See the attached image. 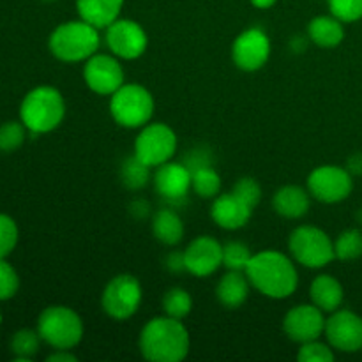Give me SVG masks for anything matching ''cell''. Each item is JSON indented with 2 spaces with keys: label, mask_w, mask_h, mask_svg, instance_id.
I'll list each match as a JSON object with an SVG mask.
<instances>
[{
  "label": "cell",
  "mask_w": 362,
  "mask_h": 362,
  "mask_svg": "<svg viewBox=\"0 0 362 362\" xmlns=\"http://www.w3.org/2000/svg\"><path fill=\"white\" fill-rule=\"evenodd\" d=\"M244 272L251 286L269 299H286L299 286L293 258L274 250L255 253Z\"/></svg>",
  "instance_id": "6da1fadb"
},
{
  "label": "cell",
  "mask_w": 362,
  "mask_h": 362,
  "mask_svg": "<svg viewBox=\"0 0 362 362\" xmlns=\"http://www.w3.org/2000/svg\"><path fill=\"white\" fill-rule=\"evenodd\" d=\"M138 346L151 362H180L189 354V332L179 318L156 317L141 329Z\"/></svg>",
  "instance_id": "7a4b0ae2"
},
{
  "label": "cell",
  "mask_w": 362,
  "mask_h": 362,
  "mask_svg": "<svg viewBox=\"0 0 362 362\" xmlns=\"http://www.w3.org/2000/svg\"><path fill=\"white\" fill-rule=\"evenodd\" d=\"M66 117V101L59 88L41 85L28 92L20 106V120L32 134L52 133Z\"/></svg>",
  "instance_id": "3957f363"
},
{
  "label": "cell",
  "mask_w": 362,
  "mask_h": 362,
  "mask_svg": "<svg viewBox=\"0 0 362 362\" xmlns=\"http://www.w3.org/2000/svg\"><path fill=\"white\" fill-rule=\"evenodd\" d=\"M99 45H101L99 28L81 18L60 23L48 39L52 55L62 62H83L98 53Z\"/></svg>",
  "instance_id": "277c9868"
},
{
  "label": "cell",
  "mask_w": 362,
  "mask_h": 362,
  "mask_svg": "<svg viewBox=\"0 0 362 362\" xmlns=\"http://www.w3.org/2000/svg\"><path fill=\"white\" fill-rule=\"evenodd\" d=\"M110 98V113L119 126L140 129L154 117V95L144 85L124 83Z\"/></svg>",
  "instance_id": "5b68a950"
},
{
  "label": "cell",
  "mask_w": 362,
  "mask_h": 362,
  "mask_svg": "<svg viewBox=\"0 0 362 362\" xmlns=\"http://www.w3.org/2000/svg\"><path fill=\"white\" fill-rule=\"evenodd\" d=\"M37 332L53 350H71L83 338V320L67 306H48L37 318Z\"/></svg>",
  "instance_id": "8992f818"
},
{
  "label": "cell",
  "mask_w": 362,
  "mask_h": 362,
  "mask_svg": "<svg viewBox=\"0 0 362 362\" xmlns=\"http://www.w3.org/2000/svg\"><path fill=\"white\" fill-rule=\"evenodd\" d=\"M288 250L297 264L310 269H322L336 258L334 243L318 226L300 225L290 233Z\"/></svg>",
  "instance_id": "52a82bcc"
},
{
  "label": "cell",
  "mask_w": 362,
  "mask_h": 362,
  "mask_svg": "<svg viewBox=\"0 0 362 362\" xmlns=\"http://www.w3.org/2000/svg\"><path fill=\"white\" fill-rule=\"evenodd\" d=\"M177 152V134L170 126L163 122H148L141 127L140 134L134 140V152L140 161L151 168L172 161Z\"/></svg>",
  "instance_id": "ba28073f"
},
{
  "label": "cell",
  "mask_w": 362,
  "mask_h": 362,
  "mask_svg": "<svg viewBox=\"0 0 362 362\" xmlns=\"http://www.w3.org/2000/svg\"><path fill=\"white\" fill-rule=\"evenodd\" d=\"M141 285L134 276L119 274L110 279L101 296V306L110 318L117 322L129 320L141 304Z\"/></svg>",
  "instance_id": "9c48e42d"
},
{
  "label": "cell",
  "mask_w": 362,
  "mask_h": 362,
  "mask_svg": "<svg viewBox=\"0 0 362 362\" xmlns=\"http://www.w3.org/2000/svg\"><path fill=\"white\" fill-rule=\"evenodd\" d=\"M352 189L354 175L341 166H318L308 177V191L322 204H339L350 197Z\"/></svg>",
  "instance_id": "30bf717a"
},
{
  "label": "cell",
  "mask_w": 362,
  "mask_h": 362,
  "mask_svg": "<svg viewBox=\"0 0 362 362\" xmlns=\"http://www.w3.org/2000/svg\"><path fill=\"white\" fill-rule=\"evenodd\" d=\"M105 41L110 52L124 60L140 59L148 46L147 32L138 21L119 18L105 28Z\"/></svg>",
  "instance_id": "8fae6325"
},
{
  "label": "cell",
  "mask_w": 362,
  "mask_h": 362,
  "mask_svg": "<svg viewBox=\"0 0 362 362\" xmlns=\"http://www.w3.org/2000/svg\"><path fill=\"white\" fill-rule=\"evenodd\" d=\"M83 80L92 92L99 95H112L126 83L124 67L119 57L108 53H94L85 60Z\"/></svg>",
  "instance_id": "7c38bea8"
},
{
  "label": "cell",
  "mask_w": 362,
  "mask_h": 362,
  "mask_svg": "<svg viewBox=\"0 0 362 362\" xmlns=\"http://www.w3.org/2000/svg\"><path fill=\"white\" fill-rule=\"evenodd\" d=\"M271 59V39L262 28L253 27L240 32L232 45V60L240 71L255 73Z\"/></svg>",
  "instance_id": "4fadbf2b"
},
{
  "label": "cell",
  "mask_w": 362,
  "mask_h": 362,
  "mask_svg": "<svg viewBox=\"0 0 362 362\" xmlns=\"http://www.w3.org/2000/svg\"><path fill=\"white\" fill-rule=\"evenodd\" d=\"M325 338L338 352L354 354L362 349V317L350 310H336L325 322Z\"/></svg>",
  "instance_id": "5bb4252c"
},
{
  "label": "cell",
  "mask_w": 362,
  "mask_h": 362,
  "mask_svg": "<svg viewBox=\"0 0 362 362\" xmlns=\"http://www.w3.org/2000/svg\"><path fill=\"white\" fill-rule=\"evenodd\" d=\"M325 322L327 318L324 317V311L320 308L315 304H299L285 315L283 331L288 336V339L303 345V343L320 339V336L325 332Z\"/></svg>",
  "instance_id": "9a60e30c"
},
{
  "label": "cell",
  "mask_w": 362,
  "mask_h": 362,
  "mask_svg": "<svg viewBox=\"0 0 362 362\" xmlns=\"http://www.w3.org/2000/svg\"><path fill=\"white\" fill-rule=\"evenodd\" d=\"M186 271L197 278H207L223 265V244L214 237H197L184 250Z\"/></svg>",
  "instance_id": "2e32d148"
},
{
  "label": "cell",
  "mask_w": 362,
  "mask_h": 362,
  "mask_svg": "<svg viewBox=\"0 0 362 362\" xmlns=\"http://www.w3.org/2000/svg\"><path fill=\"white\" fill-rule=\"evenodd\" d=\"M154 186L161 198L170 204H179L186 200L191 189V170L184 163H165L156 170Z\"/></svg>",
  "instance_id": "e0dca14e"
},
{
  "label": "cell",
  "mask_w": 362,
  "mask_h": 362,
  "mask_svg": "<svg viewBox=\"0 0 362 362\" xmlns=\"http://www.w3.org/2000/svg\"><path fill=\"white\" fill-rule=\"evenodd\" d=\"M255 209L244 200H240L233 191L221 193L214 198V204L211 207V218L216 225L223 230H239L247 225Z\"/></svg>",
  "instance_id": "ac0fdd59"
},
{
  "label": "cell",
  "mask_w": 362,
  "mask_h": 362,
  "mask_svg": "<svg viewBox=\"0 0 362 362\" xmlns=\"http://www.w3.org/2000/svg\"><path fill=\"white\" fill-rule=\"evenodd\" d=\"M310 191L300 186H283L272 197V207L286 219H300L310 212Z\"/></svg>",
  "instance_id": "d6986e66"
},
{
  "label": "cell",
  "mask_w": 362,
  "mask_h": 362,
  "mask_svg": "<svg viewBox=\"0 0 362 362\" xmlns=\"http://www.w3.org/2000/svg\"><path fill=\"white\" fill-rule=\"evenodd\" d=\"M124 0H76L78 16L95 28H106L120 18Z\"/></svg>",
  "instance_id": "ffe728a7"
},
{
  "label": "cell",
  "mask_w": 362,
  "mask_h": 362,
  "mask_svg": "<svg viewBox=\"0 0 362 362\" xmlns=\"http://www.w3.org/2000/svg\"><path fill=\"white\" fill-rule=\"evenodd\" d=\"M250 279L243 271H228L216 286V297L219 304L228 310H237L246 303L250 296Z\"/></svg>",
  "instance_id": "44dd1931"
},
{
  "label": "cell",
  "mask_w": 362,
  "mask_h": 362,
  "mask_svg": "<svg viewBox=\"0 0 362 362\" xmlns=\"http://www.w3.org/2000/svg\"><path fill=\"white\" fill-rule=\"evenodd\" d=\"M310 296L315 306L320 308L324 313H332V311L339 310L343 299H345L341 283L331 274L317 276L311 283Z\"/></svg>",
  "instance_id": "7402d4cb"
},
{
  "label": "cell",
  "mask_w": 362,
  "mask_h": 362,
  "mask_svg": "<svg viewBox=\"0 0 362 362\" xmlns=\"http://www.w3.org/2000/svg\"><path fill=\"white\" fill-rule=\"evenodd\" d=\"M308 37L320 48H336L345 39L343 21L336 16H317L308 25Z\"/></svg>",
  "instance_id": "603a6c76"
},
{
  "label": "cell",
  "mask_w": 362,
  "mask_h": 362,
  "mask_svg": "<svg viewBox=\"0 0 362 362\" xmlns=\"http://www.w3.org/2000/svg\"><path fill=\"white\" fill-rule=\"evenodd\" d=\"M152 233L165 246H177L184 237V223L173 209H159L152 218Z\"/></svg>",
  "instance_id": "cb8c5ba5"
},
{
  "label": "cell",
  "mask_w": 362,
  "mask_h": 362,
  "mask_svg": "<svg viewBox=\"0 0 362 362\" xmlns=\"http://www.w3.org/2000/svg\"><path fill=\"white\" fill-rule=\"evenodd\" d=\"M191 187L202 198H216L221 194V177L212 165L200 166L191 172Z\"/></svg>",
  "instance_id": "d4e9b609"
},
{
  "label": "cell",
  "mask_w": 362,
  "mask_h": 362,
  "mask_svg": "<svg viewBox=\"0 0 362 362\" xmlns=\"http://www.w3.org/2000/svg\"><path fill=\"white\" fill-rule=\"evenodd\" d=\"M151 166L145 165L144 161H140L133 154L120 166V180H122V184L127 189H144L148 184V180H151Z\"/></svg>",
  "instance_id": "484cf974"
},
{
  "label": "cell",
  "mask_w": 362,
  "mask_h": 362,
  "mask_svg": "<svg viewBox=\"0 0 362 362\" xmlns=\"http://www.w3.org/2000/svg\"><path fill=\"white\" fill-rule=\"evenodd\" d=\"M41 341L42 339L37 329L35 331L34 329H20V331L14 332L13 339H11V350H13L16 361H30L39 352Z\"/></svg>",
  "instance_id": "4316f807"
},
{
  "label": "cell",
  "mask_w": 362,
  "mask_h": 362,
  "mask_svg": "<svg viewBox=\"0 0 362 362\" xmlns=\"http://www.w3.org/2000/svg\"><path fill=\"white\" fill-rule=\"evenodd\" d=\"M191 310H193V299L187 290L175 286L163 296V311L168 317L182 320L191 313Z\"/></svg>",
  "instance_id": "83f0119b"
},
{
  "label": "cell",
  "mask_w": 362,
  "mask_h": 362,
  "mask_svg": "<svg viewBox=\"0 0 362 362\" xmlns=\"http://www.w3.org/2000/svg\"><path fill=\"white\" fill-rule=\"evenodd\" d=\"M334 255L338 260L349 262L362 257V232L357 228H349L334 240Z\"/></svg>",
  "instance_id": "f1b7e54d"
},
{
  "label": "cell",
  "mask_w": 362,
  "mask_h": 362,
  "mask_svg": "<svg viewBox=\"0 0 362 362\" xmlns=\"http://www.w3.org/2000/svg\"><path fill=\"white\" fill-rule=\"evenodd\" d=\"M251 253L250 246L244 244L243 240H230L223 246V265L228 271H246L247 264H250Z\"/></svg>",
  "instance_id": "f546056e"
},
{
  "label": "cell",
  "mask_w": 362,
  "mask_h": 362,
  "mask_svg": "<svg viewBox=\"0 0 362 362\" xmlns=\"http://www.w3.org/2000/svg\"><path fill=\"white\" fill-rule=\"evenodd\" d=\"M27 127L25 124L16 122V120H9V122L0 126V151L2 152H14L23 145L25 138H27Z\"/></svg>",
  "instance_id": "4dcf8cb0"
},
{
  "label": "cell",
  "mask_w": 362,
  "mask_h": 362,
  "mask_svg": "<svg viewBox=\"0 0 362 362\" xmlns=\"http://www.w3.org/2000/svg\"><path fill=\"white\" fill-rule=\"evenodd\" d=\"M18 225L11 216L0 214V258H7L18 244Z\"/></svg>",
  "instance_id": "1f68e13d"
},
{
  "label": "cell",
  "mask_w": 362,
  "mask_h": 362,
  "mask_svg": "<svg viewBox=\"0 0 362 362\" xmlns=\"http://www.w3.org/2000/svg\"><path fill=\"white\" fill-rule=\"evenodd\" d=\"M331 345L320 343L318 339L315 341L303 343L297 354V359L300 362H331L334 361V352Z\"/></svg>",
  "instance_id": "d6a6232c"
},
{
  "label": "cell",
  "mask_w": 362,
  "mask_h": 362,
  "mask_svg": "<svg viewBox=\"0 0 362 362\" xmlns=\"http://www.w3.org/2000/svg\"><path fill=\"white\" fill-rule=\"evenodd\" d=\"M329 9L343 23L362 20V0H329Z\"/></svg>",
  "instance_id": "836d02e7"
},
{
  "label": "cell",
  "mask_w": 362,
  "mask_h": 362,
  "mask_svg": "<svg viewBox=\"0 0 362 362\" xmlns=\"http://www.w3.org/2000/svg\"><path fill=\"white\" fill-rule=\"evenodd\" d=\"M20 288V278L18 272L11 264H7L6 258H0V300L13 299Z\"/></svg>",
  "instance_id": "e575fe53"
},
{
  "label": "cell",
  "mask_w": 362,
  "mask_h": 362,
  "mask_svg": "<svg viewBox=\"0 0 362 362\" xmlns=\"http://www.w3.org/2000/svg\"><path fill=\"white\" fill-rule=\"evenodd\" d=\"M232 191L240 198V200L246 202L251 209L257 207L262 200V187L253 177H243L240 180H237Z\"/></svg>",
  "instance_id": "d590c367"
},
{
  "label": "cell",
  "mask_w": 362,
  "mask_h": 362,
  "mask_svg": "<svg viewBox=\"0 0 362 362\" xmlns=\"http://www.w3.org/2000/svg\"><path fill=\"white\" fill-rule=\"evenodd\" d=\"M184 165L187 166V168L193 172V170L200 168V166H207L211 165V158H209L207 152L200 151V148H194V151H191L189 154H187L186 161H184Z\"/></svg>",
  "instance_id": "8d00e7d4"
},
{
  "label": "cell",
  "mask_w": 362,
  "mask_h": 362,
  "mask_svg": "<svg viewBox=\"0 0 362 362\" xmlns=\"http://www.w3.org/2000/svg\"><path fill=\"white\" fill-rule=\"evenodd\" d=\"M166 267L172 272L186 271V264H184V253H170L166 258Z\"/></svg>",
  "instance_id": "74e56055"
},
{
  "label": "cell",
  "mask_w": 362,
  "mask_h": 362,
  "mask_svg": "<svg viewBox=\"0 0 362 362\" xmlns=\"http://www.w3.org/2000/svg\"><path fill=\"white\" fill-rule=\"evenodd\" d=\"M131 214L136 219L147 218V216L151 214V205L145 200H134L133 204H131Z\"/></svg>",
  "instance_id": "f35d334b"
},
{
  "label": "cell",
  "mask_w": 362,
  "mask_h": 362,
  "mask_svg": "<svg viewBox=\"0 0 362 362\" xmlns=\"http://www.w3.org/2000/svg\"><path fill=\"white\" fill-rule=\"evenodd\" d=\"M78 357L71 354V350H55L48 356V362H76Z\"/></svg>",
  "instance_id": "ab89813d"
},
{
  "label": "cell",
  "mask_w": 362,
  "mask_h": 362,
  "mask_svg": "<svg viewBox=\"0 0 362 362\" xmlns=\"http://www.w3.org/2000/svg\"><path fill=\"white\" fill-rule=\"evenodd\" d=\"M346 170H349L354 177L362 175V154L350 156L349 161H346Z\"/></svg>",
  "instance_id": "60d3db41"
},
{
  "label": "cell",
  "mask_w": 362,
  "mask_h": 362,
  "mask_svg": "<svg viewBox=\"0 0 362 362\" xmlns=\"http://www.w3.org/2000/svg\"><path fill=\"white\" fill-rule=\"evenodd\" d=\"M250 2L253 4V6L257 7V9H269V7L274 6V4L278 2V0H250Z\"/></svg>",
  "instance_id": "b9f144b4"
},
{
  "label": "cell",
  "mask_w": 362,
  "mask_h": 362,
  "mask_svg": "<svg viewBox=\"0 0 362 362\" xmlns=\"http://www.w3.org/2000/svg\"><path fill=\"white\" fill-rule=\"evenodd\" d=\"M357 221H359L361 225H362V209H361L359 212H357Z\"/></svg>",
  "instance_id": "7bdbcfd3"
},
{
  "label": "cell",
  "mask_w": 362,
  "mask_h": 362,
  "mask_svg": "<svg viewBox=\"0 0 362 362\" xmlns=\"http://www.w3.org/2000/svg\"><path fill=\"white\" fill-rule=\"evenodd\" d=\"M0 325H2V311H0Z\"/></svg>",
  "instance_id": "ee69618b"
},
{
  "label": "cell",
  "mask_w": 362,
  "mask_h": 362,
  "mask_svg": "<svg viewBox=\"0 0 362 362\" xmlns=\"http://www.w3.org/2000/svg\"><path fill=\"white\" fill-rule=\"evenodd\" d=\"M42 2H55V0H42Z\"/></svg>",
  "instance_id": "f6af8a7d"
}]
</instances>
